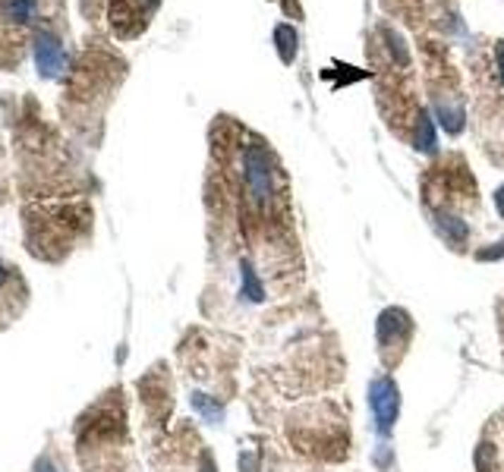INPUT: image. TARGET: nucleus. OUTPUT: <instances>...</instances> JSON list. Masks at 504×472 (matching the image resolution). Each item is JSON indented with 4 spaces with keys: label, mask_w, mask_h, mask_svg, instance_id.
Here are the masks:
<instances>
[{
    "label": "nucleus",
    "mask_w": 504,
    "mask_h": 472,
    "mask_svg": "<svg viewBox=\"0 0 504 472\" xmlns=\"http://www.w3.org/2000/svg\"><path fill=\"white\" fill-rule=\"evenodd\" d=\"M495 57H498V73H501V82H504V42L498 44V54H495Z\"/></svg>",
    "instance_id": "11"
},
{
    "label": "nucleus",
    "mask_w": 504,
    "mask_h": 472,
    "mask_svg": "<svg viewBox=\"0 0 504 472\" xmlns=\"http://www.w3.org/2000/svg\"><path fill=\"white\" fill-rule=\"evenodd\" d=\"M35 23V0H0V47H19Z\"/></svg>",
    "instance_id": "1"
},
{
    "label": "nucleus",
    "mask_w": 504,
    "mask_h": 472,
    "mask_svg": "<svg viewBox=\"0 0 504 472\" xmlns=\"http://www.w3.org/2000/svg\"><path fill=\"white\" fill-rule=\"evenodd\" d=\"M369 406H372L375 425H379V435H391L394 422L400 413V390L391 378H375L369 384Z\"/></svg>",
    "instance_id": "3"
},
{
    "label": "nucleus",
    "mask_w": 504,
    "mask_h": 472,
    "mask_svg": "<svg viewBox=\"0 0 504 472\" xmlns=\"http://www.w3.org/2000/svg\"><path fill=\"white\" fill-rule=\"evenodd\" d=\"M435 117L441 120V126H445L451 136H457V132L463 130V107L460 104L451 107V104H445V101H438V104H435Z\"/></svg>",
    "instance_id": "7"
},
{
    "label": "nucleus",
    "mask_w": 504,
    "mask_h": 472,
    "mask_svg": "<svg viewBox=\"0 0 504 472\" xmlns=\"http://www.w3.org/2000/svg\"><path fill=\"white\" fill-rule=\"evenodd\" d=\"M495 208H498V214L504 218V183L498 186V192H495Z\"/></svg>",
    "instance_id": "10"
},
{
    "label": "nucleus",
    "mask_w": 504,
    "mask_h": 472,
    "mask_svg": "<svg viewBox=\"0 0 504 472\" xmlns=\"http://www.w3.org/2000/svg\"><path fill=\"white\" fill-rule=\"evenodd\" d=\"M435 145H438V139H435L432 120H429L426 113H419V120H416V148H419V151H432Z\"/></svg>",
    "instance_id": "8"
},
{
    "label": "nucleus",
    "mask_w": 504,
    "mask_h": 472,
    "mask_svg": "<svg viewBox=\"0 0 504 472\" xmlns=\"http://www.w3.org/2000/svg\"><path fill=\"white\" fill-rule=\"evenodd\" d=\"M274 44H278V57L284 60V63H293V57H297V29L281 23L278 29H274Z\"/></svg>",
    "instance_id": "6"
},
{
    "label": "nucleus",
    "mask_w": 504,
    "mask_h": 472,
    "mask_svg": "<svg viewBox=\"0 0 504 472\" xmlns=\"http://www.w3.org/2000/svg\"><path fill=\"white\" fill-rule=\"evenodd\" d=\"M435 230L454 249L467 242V224H463L460 218H454V214H435Z\"/></svg>",
    "instance_id": "5"
},
{
    "label": "nucleus",
    "mask_w": 504,
    "mask_h": 472,
    "mask_svg": "<svg viewBox=\"0 0 504 472\" xmlns=\"http://www.w3.org/2000/svg\"><path fill=\"white\" fill-rule=\"evenodd\" d=\"M240 274H243V290H240V296H246L250 302H259L262 299V283H259V278L252 274V268L246 265V261H243V271Z\"/></svg>",
    "instance_id": "9"
},
{
    "label": "nucleus",
    "mask_w": 504,
    "mask_h": 472,
    "mask_svg": "<svg viewBox=\"0 0 504 472\" xmlns=\"http://www.w3.org/2000/svg\"><path fill=\"white\" fill-rule=\"evenodd\" d=\"M243 177L246 186H250V195L259 205H268L274 195V167L271 158L262 145H250L243 154Z\"/></svg>",
    "instance_id": "2"
},
{
    "label": "nucleus",
    "mask_w": 504,
    "mask_h": 472,
    "mask_svg": "<svg viewBox=\"0 0 504 472\" xmlns=\"http://www.w3.org/2000/svg\"><path fill=\"white\" fill-rule=\"evenodd\" d=\"M413 330V321H410V315L403 312V309H385V312L379 315V343H381V353L391 347H403V340H407V334Z\"/></svg>",
    "instance_id": "4"
}]
</instances>
